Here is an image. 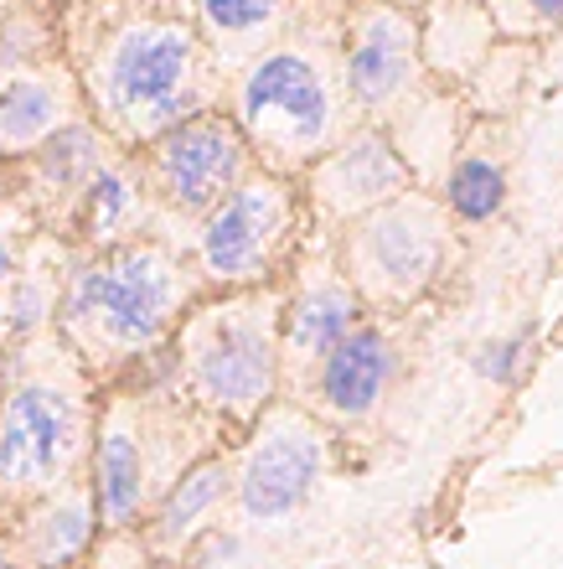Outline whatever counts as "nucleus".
Returning <instances> with one entry per match:
<instances>
[{"label": "nucleus", "mask_w": 563, "mask_h": 569, "mask_svg": "<svg viewBox=\"0 0 563 569\" xmlns=\"http://www.w3.org/2000/svg\"><path fill=\"white\" fill-rule=\"evenodd\" d=\"M352 316H356V306L346 290H336V284L311 290V296H300L295 311H290V342H295V352H331V347L346 337Z\"/></svg>", "instance_id": "obj_19"}, {"label": "nucleus", "mask_w": 563, "mask_h": 569, "mask_svg": "<svg viewBox=\"0 0 563 569\" xmlns=\"http://www.w3.org/2000/svg\"><path fill=\"white\" fill-rule=\"evenodd\" d=\"M238 166H243V140L218 114H192V120L161 130L150 146V177L165 202L181 212L218 208L223 192L238 181Z\"/></svg>", "instance_id": "obj_5"}, {"label": "nucleus", "mask_w": 563, "mask_h": 569, "mask_svg": "<svg viewBox=\"0 0 563 569\" xmlns=\"http://www.w3.org/2000/svg\"><path fill=\"white\" fill-rule=\"evenodd\" d=\"M284 0H202V16H208L212 31H228V37H243V31H259L264 21H274Z\"/></svg>", "instance_id": "obj_22"}, {"label": "nucleus", "mask_w": 563, "mask_h": 569, "mask_svg": "<svg viewBox=\"0 0 563 569\" xmlns=\"http://www.w3.org/2000/svg\"><path fill=\"white\" fill-rule=\"evenodd\" d=\"M58 124H62V99L47 78L21 73L0 89V146L6 150L42 146Z\"/></svg>", "instance_id": "obj_15"}, {"label": "nucleus", "mask_w": 563, "mask_h": 569, "mask_svg": "<svg viewBox=\"0 0 563 569\" xmlns=\"http://www.w3.org/2000/svg\"><path fill=\"white\" fill-rule=\"evenodd\" d=\"M47 316H58L52 284H47L42 274H16L11 300H6V331H11V337H31V331L47 327Z\"/></svg>", "instance_id": "obj_21"}, {"label": "nucleus", "mask_w": 563, "mask_h": 569, "mask_svg": "<svg viewBox=\"0 0 563 569\" xmlns=\"http://www.w3.org/2000/svg\"><path fill=\"white\" fill-rule=\"evenodd\" d=\"M502 202H506V177L491 161L471 156V161L455 166V177H450V208H455L460 218L481 223V218H491Z\"/></svg>", "instance_id": "obj_20"}, {"label": "nucleus", "mask_w": 563, "mask_h": 569, "mask_svg": "<svg viewBox=\"0 0 563 569\" xmlns=\"http://www.w3.org/2000/svg\"><path fill=\"white\" fill-rule=\"evenodd\" d=\"M89 415L58 378H21L0 393V492L47 497L73 477Z\"/></svg>", "instance_id": "obj_3"}, {"label": "nucleus", "mask_w": 563, "mask_h": 569, "mask_svg": "<svg viewBox=\"0 0 563 569\" xmlns=\"http://www.w3.org/2000/svg\"><path fill=\"white\" fill-rule=\"evenodd\" d=\"M93 512L104 528H130L150 497V461L140 435L124 420H109L93 440Z\"/></svg>", "instance_id": "obj_10"}, {"label": "nucleus", "mask_w": 563, "mask_h": 569, "mask_svg": "<svg viewBox=\"0 0 563 569\" xmlns=\"http://www.w3.org/2000/svg\"><path fill=\"white\" fill-rule=\"evenodd\" d=\"M284 233V197L269 181H249L223 197L202 223V270L212 280H253L264 270L269 249Z\"/></svg>", "instance_id": "obj_7"}, {"label": "nucleus", "mask_w": 563, "mask_h": 569, "mask_svg": "<svg viewBox=\"0 0 563 569\" xmlns=\"http://www.w3.org/2000/svg\"><path fill=\"white\" fill-rule=\"evenodd\" d=\"M238 114L259 146H269L274 156H300L326 140L331 99L311 62L295 52H274V58L253 62V73L243 78Z\"/></svg>", "instance_id": "obj_4"}, {"label": "nucleus", "mask_w": 563, "mask_h": 569, "mask_svg": "<svg viewBox=\"0 0 563 569\" xmlns=\"http://www.w3.org/2000/svg\"><path fill=\"white\" fill-rule=\"evenodd\" d=\"M197 37L181 21H124L99 52V104L124 136H161L192 120Z\"/></svg>", "instance_id": "obj_2"}, {"label": "nucleus", "mask_w": 563, "mask_h": 569, "mask_svg": "<svg viewBox=\"0 0 563 569\" xmlns=\"http://www.w3.org/2000/svg\"><path fill=\"white\" fill-rule=\"evenodd\" d=\"M434 254H440L434 218H424L414 208H393L362 228V270L388 296L419 290L434 274Z\"/></svg>", "instance_id": "obj_9"}, {"label": "nucleus", "mask_w": 563, "mask_h": 569, "mask_svg": "<svg viewBox=\"0 0 563 569\" xmlns=\"http://www.w3.org/2000/svg\"><path fill=\"white\" fill-rule=\"evenodd\" d=\"M315 477H321V440L311 430L280 425V430H269L253 446L249 466H243V481H238L243 512H249L253 523L284 518V512H295L305 502Z\"/></svg>", "instance_id": "obj_8"}, {"label": "nucleus", "mask_w": 563, "mask_h": 569, "mask_svg": "<svg viewBox=\"0 0 563 569\" xmlns=\"http://www.w3.org/2000/svg\"><path fill=\"white\" fill-rule=\"evenodd\" d=\"M78 197H83V233H89L99 249H109V243L124 233V228L134 223V212H140V181L124 171V166H99L83 187H78Z\"/></svg>", "instance_id": "obj_17"}, {"label": "nucleus", "mask_w": 563, "mask_h": 569, "mask_svg": "<svg viewBox=\"0 0 563 569\" xmlns=\"http://www.w3.org/2000/svg\"><path fill=\"white\" fill-rule=\"evenodd\" d=\"M522 352H527V337H506V342H491L486 352L475 358V368H481L491 383H512V378H517Z\"/></svg>", "instance_id": "obj_23"}, {"label": "nucleus", "mask_w": 563, "mask_h": 569, "mask_svg": "<svg viewBox=\"0 0 563 569\" xmlns=\"http://www.w3.org/2000/svg\"><path fill=\"white\" fill-rule=\"evenodd\" d=\"M16 243H11V233H6V228H0V290H6V284L16 280Z\"/></svg>", "instance_id": "obj_25"}, {"label": "nucleus", "mask_w": 563, "mask_h": 569, "mask_svg": "<svg viewBox=\"0 0 563 569\" xmlns=\"http://www.w3.org/2000/svg\"><path fill=\"white\" fill-rule=\"evenodd\" d=\"M403 161L393 156V146L378 136H356L352 146H341V156H331L326 171H321V192L336 202V208H368V202H383L403 187Z\"/></svg>", "instance_id": "obj_13"}, {"label": "nucleus", "mask_w": 563, "mask_h": 569, "mask_svg": "<svg viewBox=\"0 0 563 569\" xmlns=\"http://www.w3.org/2000/svg\"><path fill=\"white\" fill-rule=\"evenodd\" d=\"M403 78H409V27L399 16H378L346 58V83L362 104H383L403 89Z\"/></svg>", "instance_id": "obj_14"}, {"label": "nucleus", "mask_w": 563, "mask_h": 569, "mask_svg": "<svg viewBox=\"0 0 563 569\" xmlns=\"http://www.w3.org/2000/svg\"><path fill=\"white\" fill-rule=\"evenodd\" d=\"M99 539V512H93V492L73 487V492H47L42 508H31L27 528H21V549L27 565L37 569H73L78 559Z\"/></svg>", "instance_id": "obj_11"}, {"label": "nucleus", "mask_w": 563, "mask_h": 569, "mask_svg": "<svg viewBox=\"0 0 563 569\" xmlns=\"http://www.w3.org/2000/svg\"><path fill=\"white\" fill-rule=\"evenodd\" d=\"M155 6H171V0H155Z\"/></svg>", "instance_id": "obj_27"}, {"label": "nucleus", "mask_w": 563, "mask_h": 569, "mask_svg": "<svg viewBox=\"0 0 563 569\" xmlns=\"http://www.w3.org/2000/svg\"><path fill=\"white\" fill-rule=\"evenodd\" d=\"M388 373H393V352L378 331H346L336 347L326 352V368H321V399H326L336 415L356 420L378 405Z\"/></svg>", "instance_id": "obj_12"}, {"label": "nucleus", "mask_w": 563, "mask_h": 569, "mask_svg": "<svg viewBox=\"0 0 563 569\" xmlns=\"http://www.w3.org/2000/svg\"><path fill=\"white\" fill-rule=\"evenodd\" d=\"M181 300L177 264L150 243H109L68 274L62 331L89 358H134L165 337Z\"/></svg>", "instance_id": "obj_1"}, {"label": "nucleus", "mask_w": 563, "mask_h": 569, "mask_svg": "<svg viewBox=\"0 0 563 569\" xmlns=\"http://www.w3.org/2000/svg\"><path fill=\"white\" fill-rule=\"evenodd\" d=\"M0 569H21V559H16V549H11L6 533H0Z\"/></svg>", "instance_id": "obj_26"}, {"label": "nucleus", "mask_w": 563, "mask_h": 569, "mask_svg": "<svg viewBox=\"0 0 563 569\" xmlns=\"http://www.w3.org/2000/svg\"><path fill=\"white\" fill-rule=\"evenodd\" d=\"M223 487H228V466L223 461H197L192 471H187V477H181L177 487L161 497L155 523H150L155 543H181V539H187V533H192V528L202 523L212 508H218Z\"/></svg>", "instance_id": "obj_16"}, {"label": "nucleus", "mask_w": 563, "mask_h": 569, "mask_svg": "<svg viewBox=\"0 0 563 569\" xmlns=\"http://www.w3.org/2000/svg\"><path fill=\"white\" fill-rule=\"evenodd\" d=\"M31 166L52 192H78L104 166V140L93 124H58L42 146H31Z\"/></svg>", "instance_id": "obj_18"}, {"label": "nucleus", "mask_w": 563, "mask_h": 569, "mask_svg": "<svg viewBox=\"0 0 563 569\" xmlns=\"http://www.w3.org/2000/svg\"><path fill=\"white\" fill-rule=\"evenodd\" d=\"M522 11H527V21H537V27H559L563 0H522Z\"/></svg>", "instance_id": "obj_24"}, {"label": "nucleus", "mask_w": 563, "mask_h": 569, "mask_svg": "<svg viewBox=\"0 0 563 569\" xmlns=\"http://www.w3.org/2000/svg\"><path fill=\"white\" fill-rule=\"evenodd\" d=\"M192 383L212 409L253 415V409L269 399V383H274V352H269L264 321H253L249 311L223 316V321L197 342Z\"/></svg>", "instance_id": "obj_6"}]
</instances>
